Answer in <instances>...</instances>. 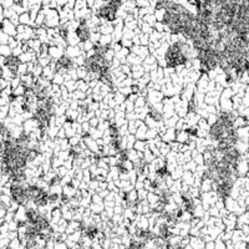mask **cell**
Segmentation results:
<instances>
[{
	"instance_id": "cell-1",
	"label": "cell",
	"mask_w": 249,
	"mask_h": 249,
	"mask_svg": "<svg viewBox=\"0 0 249 249\" xmlns=\"http://www.w3.org/2000/svg\"><path fill=\"white\" fill-rule=\"evenodd\" d=\"M164 60L168 67H177L184 65L190 57H188V48L183 41H176L171 45V48L166 52Z\"/></svg>"
},
{
	"instance_id": "cell-2",
	"label": "cell",
	"mask_w": 249,
	"mask_h": 249,
	"mask_svg": "<svg viewBox=\"0 0 249 249\" xmlns=\"http://www.w3.org/2000/svg\"><path fill=\"white\" fill-rule=\"evenodd\" d=\"M120 5H121V1H109L106 4H103L100 9L97 10V15H99L101 19L111 21L115 19L116 11L120 7Z\"/></svg>"
},
{
	"instance_id": "cell-3",
	"label": "cell",
	"mask_w": 249,
	"mask_h": 249,
	"mask_svg": "<svg viewBox=\"0 0 249 249\" xmlns=\"http://www.w3.org/2000/svg\"><path fill=\"white\" fill-rule=\"evenodd\" d=\"M76 35L81 41H86L90 39V35H91V31H90V28L85 24V22H81V24L77 26L76 29Z\"/></svg>"
},
{
	"instance_id": "cell-4",
	"label": "cell",
	"mask_w": 249,
	"mask_h": 249,
	"mask_svg": "<svg viewBox=\"0 0 249 249\" xmlns=\"http://www.w3.org/2000/svg\"><path fill=\"white\" fill-rule=\"evenodd\" d=\"M59 64L61 65L65 70H67V69H70V67H72V61H71L69 57H66V56H62L61 59H60V60H59Z\"/></svg>"
},
{
	"instance_id": "cell-5",
	"label": "cell",
	"mask_w": 249,
	"mask_h": 249,
	"mask_svg": "<svg viewBox=\"0 0 249 249\" xmlns=\"http://www.w3.org/2000/svg\"><path fill=\"white\" fill-rule=\"evenodd\" d=\"M77 249H81V248H77Z\"/></svg>"
}]
</instances>
